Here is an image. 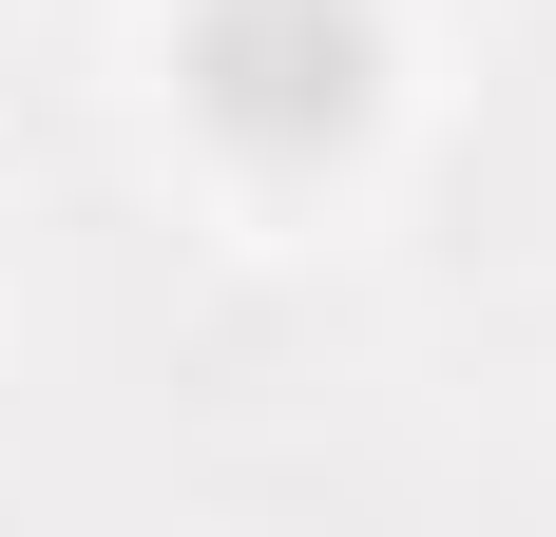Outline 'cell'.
<instances>
[{
    "label": "cell",
    "instance_id": "cell-1",
    "mask_svg": "<svg viewBox=\"0 0 556 537\" xmlns=\"http://www.w3.org/2000/svg\"><path fill=\"white\" fill-rule=\"evenodd\" d=\"M173 97L212 115V154L307 173V154H345V135L384 115V20H365V0H192Z\"/></svg>",
    "mask_w": 556,
    "mask_h": 537
}]
</instances>
